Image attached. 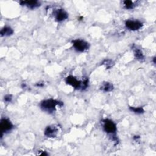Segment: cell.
<instances>
[{"instance_id":"obj_1","label":"cell","mask_w":156,"mask_h":156,"mask_svg":"<svg viewBox=\"0 0 156 156\" xmlns=\"http://www.w3.org/2000/svg\"><path fill=\"white\" fill-rule=\"evenodd\" d=\"M63 103L53 99H49L43 101L40 103V107L41 109L48 113H52L55 110L56 106H62Z\"/></svg>"},{"instance_id":"obj_2","label":"cell","mask_w":156,"mask_h":156,"mask_svg":"<svg viewBox=\"0 0 156 156\" xmlns=\"http://www.w3.org/2000/svg\"><path fill=\"white\" fill-rule=\"evenodd\" d=\"M103 129L105 132L112 135H115L117 130L116 124L109 119L103 120Z\"/></svg>"},{"instance_id":"obj_3","label":"cell","mask_w":156,"mask_h":156,"mask_svg":"<svg viewBox=\"0 0 156 156\" xmlns=\"http://www.w3.org/2000/svg\"><path fill=\"white\" fill-rule=\"evenodd\" d=\"M73 45L74 49L78 52H83L89 48L88 43L84 40L76 39L73 41Z\"/></svg>"},{"instance_id":"obj_4","label":"cell","mask_w":156,"mask_h":156,"mask_svg":"<svg viewBox=\"0 0 156 156\" xmlns=\"http://www.w3.org/2000/svg\"><path fill=\"white\" fill-rule=\"evenodd\" d=\"M1 131L2 132V135L4 133H7L10 132L13 128V124L7 118H2L0 122Z\"/></svg>"},{"instance_id":"obj_5","label":"cell","mask_w":156,"mask_h":156,"mask_svg":"<svg viewBox=\"0 0 156 156\" xmlns=\"http://www.w3.org/2000/svg\"><path fill=\"white\" fill-rule=\"evenodd\" d=\"M125 25H126V27L129 30H137L142 27L143 24L142 23H141L138 20H129L126 21Z\"/></svg>"},{"instance_id":"obj_6","label":"cell","mask_w":156,"mask_h":156,"mask_svg":"<svg viewBox=\"0 0 156 156\" xmlns=\"http://www.w3.org/2000/svg\"><path fill=\"white\" fill-rule=\"evenodd\" d=\"M66 82L76 89H79L82 88V82L78 80L76 77H73V76H68L66 78Z\"/></svg>"},{"instance_id":"obj_7","label":"cell","mask_w":156,"mask_h":156,"mask_svg":"<svg viewBox=\"0 0 156 156\" xmlns=\"http://www.w3.org/2000/svg\"><path fill=\"white\" fill-rule=\"evenodd\" d=\"M58 132V129L54 126H49L44 130V135L49 138L55 137Z\"/></svg>"},{"instance_id":"obj_8","label":"cell","mask_w":156,"mask_h":156,"mask_svg":"<svg viewBox=\"0 0 156 156\" xmlns=\"http://www.w3.org/2000/svg\"><path fill=\"white\" fill-rule=\"evenodd\" d=\"M68 17V13L63 10V9H58L55 12V18L57 21L61 22L66 19H67Z\"/></svg>"},{"instance_id":"obj_9","label":"cell","mask_w":156,"mask_h":156,"mask_svg":"<svg viewBox=\"0 0 156 156\" xmlns=\"http://www.w3.org/2000/svg\"><path fill=\"white\" fill-rule=\"evenodd\" d=\"M22 5H26L30 9H35L40 5V4L37 1H20Z\"/></svg>"},{"instance_id":"obj_10","label":"cell","mask_w":156,"mask_h":156,"mask_svg":"<svg viewBox=\"0 0 156 156\" xmlns=\"http://www.w3.org/2000/svg\"><path fill=\"white\" fill-rule=\"evenodd\" d=\"M13 33V29L10 27H7L5 26L4 28H2L1 30V35L2 36H9L12 35Z\"/></svg>"},{"instance_id":"obj_11","label":"cell","mask_w":156,"mask_h":156,"mask_svg":"<svg viewBox=\"0 0 156 156\" xmlns=\"http://www.w3.org/2000/svg\"><path fill=\"white\" fill-rule=\"evenodd\" d=\"M113 89V86L112 83L109 82H104L101 86V90L105 92H109L112 91Z\"/></svg>"},{"instance_id":"obj_12","label":"cell","mask_w":156,"mask_h":156,"mask_svg":"<svg viewBox=\"0 0 156 156\" xmlns=\"http://www.w3.org/2000/svg\"><path fill=\"white\" fill-rule=\"evenodd\" d=\"M134 55H135V58L136 59H138V60L141 61L144 59V55H143L142 51L136 48H134Z\"/></svg>"},{"instance_id":"obj_13","label":"cell","mask_w":156,"mask_h":156,"mask_svg":"<svg viewBox=\"0 0 156 156\" xmlns=\"http://www.w3.org/2000/svg\"><path fill=\"white\" fill-rule=\"evenodd\" d=\"M123 5L126 9H132L134 7V4L131 1H123Z\"/></svg>"},{"instance_id":"obj_14","label":"cell","mask_w":156,"mask_h":156,"mask_svg":"<svg viewBox=\"0 0 156 156\" xmlns=\"http://www.w3.org/2000/svg\"><path fill=\"white\" fill-rule=\"evenodd\" d=\"M130 110L133 111L134 113L137 114L143 113L144 112V110L142 107H130Z\"/></svg>"},{"instance_id":"obj_15","label":"cell","mask_w":156,"mask_h":156,"mask_svg":"<svg viewBox=\"0 0 156 156\" xmlns=\"http://www.w3.org/2000/svg\"><path fill=\"white\" fill-rule=\"evenodd\" d=\"M103 64H104L107 68H110L112 66L113 63H112V60H105L104 62H103Z\"/></svg>"},{"instance_id":"obj_16","label":"cell","mask_w":156,"mask_h":156,"mask_svg":"<svg viewBox=\"0 0 156 156\" xmlns=\"http://www.w3.org/2000/svg\"><path fill=\"white\" fill-rule=\"evenodd\" d=\"M12 95L7 94V95H5V96H4V100H5V101H6V102H10V101H12Z\"/></svg>"}]
</instances>
